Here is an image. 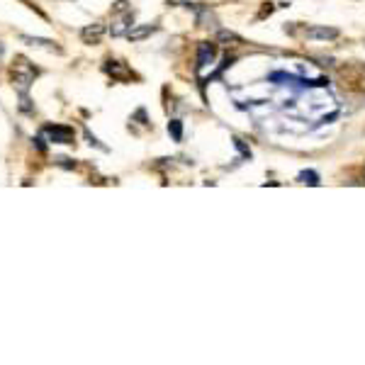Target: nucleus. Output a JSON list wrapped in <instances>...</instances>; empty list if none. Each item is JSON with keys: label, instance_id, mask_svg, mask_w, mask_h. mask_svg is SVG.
I'll return each instance as SVG.
<instances>
[{"label": "nucleus", "instance_id": "1a4fd4ad", "mask_svg": "<svg viewBox=\"0 0 365 365\" xmlns=\"http://www.w3.org/2000/svg\"><path fill=\"white\" fill-rule=\"evenodd\" d=\"M132 22V13H127L125 17H120V20L115 22V27H113V34L117 37V34H125V27Z\"/></svg>", "mask_w": 365, "mask_h": 365}, {"label": "nucleus", "instance_id": "423d86ee", "mask_svg": "<svg viewBox=\"0 0 365 365\" xmlns=\"http://www.w3.org/2000/svg\"><path fill=\"white\" fill-rule=\"evenodd\" d=\"M105 71H108L110 76H115V78H127L129 71L122 66L120 61H108V66H105Z\"/></svg>", "mask_w": 365, "mask_h": 365}, {"label": "nucleus", "instance_id": "20e7f679", "mask_svg": "<svg viewBox=\"0 0 365 365\" xmlns=\"http://www.w3.org/2000/svg\"><path fill=\"white\" fill-rule=\"evenodd\" d=\"M156 32H158V25H137L129 29L127 37L132 39V42H144L146 37H151V34H156Z\"/></svg>", "mask_w": 365, "mask_h": 365}, {"label": "nucleus", "instance_id": "f03ea898", "mask_svg": "<svg viewBox=\"0 0 365 365\" xmlns=\"http://www.w3.org/2000/svg\"><path fill=\"white\" fill-rule=\"evenodd\" d=\"M44 132L49 134L51 141H56V144H71V141H73V129L66 125H49V127H44Z\"/></svg>", "mask_w": 365, "mask_h": 365}, {"label": "nucleus", "instance_id": "0eeeda50", "mask_svg": "<svg viewBox=\"0 0 365 365\" xmlns=\"http://www.w3.org/2000/svg\"><path fill=\"white\" fill-rule=\"evenodd\" d=\"M212 56H215V49L207 44H202L200 46V58H197V68H202V66H207V58L212 61Z\"/></svg>", "mask_w": 365, "mask_h": 365}, {"label": "nucleus", "instance_id": "39448f33", "mask_svg": "<svg viewBox=\"0 0 365 365\" xmlns=\"http://www.w3.org/2000/svg\"><path fill=\"white\" fill-rule=\"evenodd\" d=\"M307 37L312 39H336L339 37V29H327V27H314L307 32Z\"/></svg>", "mask_w": 365, "mask_h": 365}, {"label": "nucleus", "instance_id": "9d476101", "mask_svg": "<svg viewBox=\"0 0 365 365\" xmlns=\"http://www.w3.org/2000/svg\"><path fill=\"white\" fill-rule=\"evenodd\" d=\"M168 134H173L175 141H182V125L178 120H170L168 122Z\"/></svg>", "mask_w": 365, "mask_h": 365}, {"label": "nucleus", "instance_id": "7ed1b4c3", "mask_svg": "<svg viewBox=\"0 0 365 365\" xmlns=\"http://www.w3.org/2000/svg\"><path fill=\"white\" fill-rule=\"evenodd\" d=\"M103 34H105V25H103V22H93V25H88V27L81 29V39H83V44H100Z\"/></svg>", "mask_w": 365, "mask_h": 365}, {"label": "nucleus", "instance_id": "f257e3e1", "mask_svg": "<svg viewBox=\"0 0 365 365\" xmlns=\"http://www.w3.org/2000/svg\"><path fill=\"white\" fill-rule=\"evenodd\" d=\"M34 76H37V68L29 66V61H27L25 56L17 58V63L13 66V83L20 88L22 93H25L27 88H29V83L34 81Z\"/></svg>", "mask_w": 365, "mask_h": 365}, {"label": "nucleus", "instance_id": "6e6552de", "mask_svg": "<svg viewBox=\"0 0 365 365\" xmlns=\"http://www.w3.org/2000/svg\"><path fill=\"white\" fill-rule=\"evenodd\" d=\"M22 42L32 44V46H44V49H56L51 39H39V37H22Z\"/></svg>", "mask_w": 365, "mask_h": 365}, {"label": "nucleus", "instance_id": "9b49d317", "mask_svg": "<svg viewBox=\"0 0 365 365\" xmlns=\"http://www.w3.org/2000/svg\"><path fill=\"white\" fill-rule=\"evenodd\" d=\"M299 182H309V185H319V175L314 170H302L299 173Z\"/></svg>", "mask_w": 365, "mask_h": 365}]
</instances>
